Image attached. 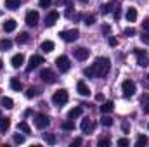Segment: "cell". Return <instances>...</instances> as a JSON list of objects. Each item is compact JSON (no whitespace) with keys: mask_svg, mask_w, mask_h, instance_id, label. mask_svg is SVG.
Instances as JSON below:
<instances>
[{"mask_svg":"<svg viewBox=\"0 0 149 147\" xmlns=\"http://www.w3.org/2000/svg\"><path fill=\"white\" fill-rule=\"evenodd\" d=\"M92 68H94V73H95L97 78H102V76H106V74L109 73V69H111V62H109L108 57H99V59L92 64Z\"/></svg>","mask_w":149,"mask_h":147,"instance_id":"1","label":"cell"},{"mask_svg":"<svg viewBox=\"0 0 149 147\" xmlns=\"http://www.w3.org/2000/svg\"><path fill=\"white\" fill-rule=\"evenodd\" d=\"M68 99H70V95H68V92H66L64 88L54 92V95H52V102H54L56 106H64V104L68 102Z\"/></svg>","mask_w":149,"mask_h":147,"instance_id":"2","label":"cell"},{"mask_svg":"<svg viewBox=\"0 0 149 147\" xmlns=\"http://www.w3.org/2000/svg\"><path fill=\"white\" fill-rule=\"evenodd\" d=\"M121 90H123V95H125V97H132V95L135 94V90H137V85H135V81H132V80H125V81L121 83Z\"/></svg>","mask_w":149,"mask_h":147,"instance_id":"3","label":"cell"},{"mask_svg":"<svg viewBox=\"0 0 149 147\" xmlns=\"http://www.w3.org/2000/svg\"><path fill=\"white\" fill-rule=\"evenodd\" d=\"M134 52H135V57H137V64H139L141 68H148L149 66V54L148 52L139 50V49H135Z\"/></svg>","mask_w":149,"mask_h":147,"instance_id":"4","label":"cell"},{"mask_svg":"<svg viewBox=\"0 0 149 147\" xmlns=\"http://www.w3.org/2000/svg\"><path fill=\"white\" fill-rule=\"evenodd\" d=\"M59 37L63 38L64 42H74V40H78V37H80V31L76 28L74 30H64V31L59 33Z\"/></svg>","mask_w":149,"mask_h":147,"instance_id":"5","label":"cell"},{"mask_svg":"<svg viewBox=\"0 0 149 147\" xmlns=\"http://www.w3.org/2000/svg\"><path fill=\"white\" fill-rule=\"evenodd\" d=\"M56 64H57V68H59L61 73H66V71H70V68H71V62H70V59H68L66 55H59V57L56 59Z\"/></svg>","mask_w":149,"mask_h":147,"instance_id":"6","label":"cell"},{"mask_svg":"<svg viewBox=\"0 0 149 147\" xmlns=\"http://www.w3.org/2000/svg\"><path fill=\"white\" fill-rule=\"evenodd\" d=\"M49 123H50L49 116H45V114H37V116H35V126H37L38 130L47 128V126H49Z\"/></svg>","mask_w":149,"mask_h":147,"instance_id":"7","label":"cell"},{"mask_svg":"<svg viewBox=\"0 0 149 147\" xmlns=\"http://www.w3.org/2000/svg\"><path fill=\"white\" fill-rule=\"evenodd\" d=\"M45 61H43V57L42 55H31L30 57V62H28V68H26V71H33L35 68H38L40 64H43Z\"/></svg>","mask_w":149,"mask_h":147,"instance_id":"8","label":"cell"},{"mask_svg":"<svg viewBox=\"0 0 149 147\" xmlns=\"http://www.w3.org/2000/svg\"><path fill=\"white\" fill-rule=\"evenodd\" d=\"M40 78H42L45 83H49V85H50V83H56V80H57L52 69H42V73H40Z\"/></svg>","mask_w":149,"mask_h":147,"instance_id":"9","label":"cell"},{"mask_svg":"<svg viewBox=\"0 0 149 147\" xmlns=\"http://www.w3.org/2000/svg\"><path fill=\"white\" fill-rule=\"evenodd\" d=\"M59 19V12L57 10H50L47 16H45V26H54Z\"/></svg>","mask_w":149,"mask_h":147,"instance_id":"10","label":"cell"},{"mask_svg":"<svg viewBox=\"0 0 149 147\" xmlns=\"http://www.w3.org/2000/svg\"><path fill=\"white\" fill-rule=\"evenodd\" d=\"M38 19H40V16H38L37 10H30V12L26 14V24H28V26H37Z\"/></svg>","mask_w":149,"mask_h":147,"instance_id":"11","label":"cell"},{"mask_svg":"<svg viewBox=\"0 0 149 147\" xmlns=\"http://www.w3.org/2000/svg\"><path fill=\"white\" fill-rule=\"evenodd\" d=\"M88 50L85 49V47H80V49H76L74 50V59H78V61H85V59H88Z\"/></svg>","mask_w":149,"mask_h":147,"instance_id":"12","label":"cell"},{"mask_svg":"<svg viewBox=\"0 0 149 147\" xmlns=\"http://www.w3.org/2000/svg\"><path fill=\"white\" fill-rule=\"evenodd\" d=\"M76 90H78V94L83 95V97L90 95V88H88V85H87L85 81H78V83H76Z\"/></svg>","mask_w":149,"mask_h":147,"instance_id":"13","label":"cell"},{"mask_svg":"<svg viewBox=\"0 0 149 147\" xmlns=\"http://www.w3.org/2000/svg\"><path fill=\"white\" fill-rule=\"evenodd\" d=\"M10 64H12V68H21V66L24 64V55H23V54H16V55H12Z\"/></svg>","mask_w":149,"mask_h":147,"instance_id":"14","label":"cell"},{"mask_svg":"<svg viewBox=\"0 0 149 147\" xmlns=\"http://www.w3.org/2000/svg\"><path fill=\"white\" fill-rule=\"evenodd\" d=\"M3 31L5 33H10V31H14L16 30V26H17V23L14 21V19H7V21H3Z\"/></svg>","mask_w":149,"mask_h":147,"instance_id":"15","label":"cell"},{"mask_svg":"<svg viewBox=\"0 0 149 147\" xmlns=\"http://www.w3.org/2000/svg\"><path fill=\"white\" fill-rule=\"evenodd\" d=\"M40 50H42V52H45V54L52 52V50H54V42H52V40H45V42H42Z\"/></svg>","mask_w":149,"mask_h":147,"instance_id":"16","label":"cell"},{"mask_svg":"<svg viewBox=\"0 0 149 147\" xmlns=\"http://www.w3.org/2000/svg\"><path fill=\"white\" fill-rule=\"evenodd\" d=\"M80 128H81V132H83V133H90V132L94 130V123L87 118V119H83V121H81V126H80Z\"/></svg>","mask_w":149,"mask_h":147,"instance_id":"17","label":"cell"},{"mask_svg":"<svg viewBox=\"0 0 149 147\" xmlns=\"http://www.w3.org/2000/svg\"><path fill=\"white\" fill-rule=\"evenodd\" d=\"M127 21L128 23H135L137 21V9L135 7H128V10H127Z\"/></svg>","mask_w":149,"mask_h":147,"instance_id":"18","label":"cell"},{"mask_svg":"<svg viewBox=\"0 0 149 147\" xmlns=\"http://www.w3.org/2000/svg\"><path fill=\"white\" fill-rule=\"evenodd\" d=\"M114 109V104H113L111 101H102V106H101V112L102 114H108V112H111V111Z\"/></svg>","mask_w":149,"mask_h":147,"instance_id":"19","label":"cell"},{"mask_svg":"<svg viewBox=\"0 0 149 147\" xmlns=\"http://www.w3.org/2000/svg\"><path fill=\"white\" fill-rule=\"evenodd\" d=\"M0 106L5 107V109H12V107H14V101H12L10 97H2V99H0Z\"/></svg>","mask_w":149,"mask_h":147,"instance_id":"20","label":"cell"},{"mask_svg":"<svg viewBox=\"0 0 149 147\" xmlns=\"http://www.w3.org/2000/svg\"><path fill=\"white\" fill-rule=\"evenodd\" d=\"M9 128H10V119L9 118H0V132L5 133Z\"/></svg>","mask_w":149,"mask_h":147,"instance_id":"21","label":"cell"},{"mask_svg":"<svg viewBox=\"0 0 149 147\" xmlns=\"http://www.w3.org/2000/svg\"><path fill=\"white\" fill-rule=\"evenodd\" d=\"M19 5H21L19 0H5V7L9 10H16V9H19Z\"/></svg>","mask_w":149,"mask_h":147,"instance_id":"22","label":"cell"},{"mask_svg":"<svg viewBox=\"0 0 149 147\" xmlns=\"http://www.w3.org/2000/svg\"><path fill=\"white\" fill-rule=\"evenodd\" d=\"M81 112H83L81 107H73V109H70V112H68V118H70V119L80 118V116H81Z\"/></svg>","mask_w":149,"mask_h":147,"instance_id":"23","label":"cell"},{"mask_svg":"<svg viewBox=\"0 0 149 147\" xmlns=\"http://www.w3.org/2000/svg\"><path fill=\"white\" fill-rule=\"evenodd\" d=\"M141 106H142V111L144 112H149V94H144L141 97Z\"/></svg>","mask_w":149,"mask_h":147,"instance_id":"24","label":"cell"},{"mask_svg":"<svg viewBox=\"0 0 149 147\" xmlns=\"http://www.w3.org/2000/svg\"><path fill=\"white\" fill-rule=\"evenodd\" d=\"M116 5H118V2H114V0H113V2H109V3H106V5H102V7H101V12H102V14H108V12H111Z\"/></svg>","mask_w":149,"mask_h":147,"instance_id":"25","label":"cell"},{"mask_svg":"<svg viewBox=\"0 0 149 147\" xmlns=\"http://www.w3.org/2000/svg\"><path fill=\"white\" fill-rule=\"evenodd\" d=\"M10 88H12L14 92H21L23 85H21V81H19L17 78H10Z\"/></svg>","mask_w":149,"mask_h":147,"instance_id":"26","label":"cell"},{"mask_svg":"<svg viewBox=\"0 0 149 147\" xmlns=\"http://www.w3.org/2000/svg\"><path fill=\"white\" fill-rule=\"evenodd\" d=\"M17 128H19L23 133H26V135H30V133H31V128H30V125H28L26 121H21V123L17 125Z\"/></svg>","mask_w":149,"mask_h":147,"instance_id":"27","label":"cell"},{"mask_svg":"<svg viewBox=\"0 0 149 147\" xmlns=\"http://www.w3.org/2000/svg\"><path fill=\"white\" fill-rule=\"evenodd\" d=\"M10 47H12V42L10 40H7V38L0 40V50H9Z\"/></svg>","mask_w":149,"mask_h":147,"instance_id":"28","label":"cell"},{"mask_svg":"<svg viewBox=\"0 0 149 147\" xmlns=\"http://www.w3.org/2000/svg\"><path fill=\"white\" fill-rule=\"evenodd\" d=\"M73 128H74V123H73V119H70V118H68V119H66V121L63 123V130H66V132H71Z\"/></svg>","mask_w":149,"mask_h":147,"instance_id":"29","label":"cell"},{"mask_svg":"<svg viewBox=\"0 0 149 147\" xmlns=\"http://www.w3.org/2000/svg\"><path fill=\"white\" fill-rule=\"evenodd\" d=\"M16 42L17 43H28L30 42V35L28 33H19V37L16 38Z\"/></svg>","mask_w":149,"mask_h":147,"instance_id":"30","label":"cell"},{"mask_svg":"<svg viewBox=\"0 0 149 147\" xmlns=\"http://www.w3.org/2000/svg\"><path fill=\"white\" fill-rule=\"evenodd\" d=\"M43 139H45V142H47V144H50V146H54V144H56V140H57V139H56V135H52V133H45V135H43Z\"/></svg>","mask_w":149,"mask_h":147,"instance_id":"31","label":"cell"},{"mask_svg":"<svg viewBox=\"0 0 149 147\" xmlns=\"http://www.w3.org/2000/svg\"><path fill=\"white\" fill-rule=\"evenodd\" d=\"M101 125H104V126H111L113 125V118H109V116H102V118H101Z\"/></svg>","mask_w":149,"mask_h":147,"instance_id":"32","label":"cell"},{"mask_svg":"<svg viewBox=\"0 0 149 147\" xmlns=\"http://www.w3.org/2000/svg\"><path fill=\"white\" fill-rule=\"evenodd\" d=\"M83 74L87 76V78H95V73H94V68L90 66V68H85L83 69Z\"/></svg>","mask_w":149,"mask_h":147,"instance_id":"33","label":"cell"},{"mask_svg":"<svg viewBox=\"0 0 149 147\" xmlns=\"http://www.w3.org/2000/svg\"><path fill=\"white\" fill-rule=\"evenodd\" d=\"M24 95H26V99H33V97L37 95V88H33V87H31V88H28Z\"/></svg>","mask_w":149,"mask_h":147,"instance_id":"34","label":"cell"},{"mask_svg":"<svg viewBox=\"0 0 149 147\" xmlns=\"http://www.w3.org/2000/svg\"><path fill=\"white\" fill-rule=\"evenodd\" d=\"M94 23H95V16H94V14H90V16L85 17V24H87V26H90V24H94Z\"/></svg>","mask_w":149,"mask_h":147,"instance_id":"35","label":"cell"},{"mask_svg":"<svg viewBox=\"0 0 149 147\" xmlns=\"http://www.w3.org/2000/svg\"><path fill=\"white\" fill-rule=\"evenodd\" d=\"M146 144H148V137H144V135H141L135 142V146H146Z\"/></svg>","mask_w":149,"mask_h":147,"instance_id":"36","label":"cell"},{"mask_svg":"<svg viewBox=\"0 0 149 147\" xmlns=\"http://www.w3.org/2000/svg\"><path fill=\"white\" fill-rule=\"evenodd\" d=\"M38 5H40L42 9H47V7H50V5H52V0H40V2H38Z\"/></svg>","mask_w":149,"mask_h":147,"instance_id":"37","label":"cell"},{"mask_svg":"<svg viewBox=\"0 0 149 147\" xmlns=\"http://www.w3.org/2000/svg\"><path fill=\"white\" fill-rule=\"evenodd\" d=\"M123 35H125V37H134V35H135V30H134V28H125V30H123Z\"/></svg>","mask_w":149,"mask_h":147,"instance_id":"38","label":"cell"},{"mask_svg":"<svg viewBox=\"0 0 149 147\" xmlns=\"http://www.w3.org/2000/svg\"><path fill=\"white\" fill-rule=\"evenodd\" d=\"M109 144H111V142H109V139H101V140L97 142V146H99V147H109Z\"/></svg>","mask_w":149,"mask_h":147,"instance_id":"39","label":"cell"},{"mask_svg":"<svg viewBox=\"0 0 149 147\" xmlns=\"http://www.w3.org/2000/svg\"><path fill=\"white\" fill-rule=\"evenodd\" d=\"M14 142H16V144H23V142H24V135L16 133V135H14Z\"/></svg>","mask_w":149,"mask_h":147,"instance_id":"40","label":"cell"},{"mask_svg":"<svg viewBox=\"0 0 149 147\" xmlns=\"http://www.w3.org/2000/svg\"><path fill=\"white\" fill-rule=\"evenodd\" d=\"M141 42H142L144 45H149V31H148V33H142V37H141Z\"/></svg>","mask_w":149,"mask_h":147,"instance_id":"41","label":"cell"},{"mask_svg":"<svg viewBox=\"0 0 149 147\" xmlns=\"http://www.w3.org/2000/svg\"><path fill=\"white\" fill-rule=\"evenodd\" d=\"M108 43H109V47H116V45H118V40L114 37H109L108 38Z\"/></svg>","mask_w":149,"mask_h":147,"instance_id":"42","label":"cell"},{"mask_svg":"<svg viewBox=\"0 0 149 147\" xmlns=\"http://www.w3.org/2000/svg\"><path fill=\"white\" fill-rule=\"evenodd\" d=\"M118 146L127 147V146H130V142H128V139H120V140H118Z\"/></svg>","mask_w":149,"mask_h":147,"instance_id":"43","label":"cell"},{"mask_svg":"<svg viewBox=\"0 0 149 147\" xmlns=\"http://www.w3.org/2000/svg\"><path fill=\"white\" fill-rule=\"evenodd\" d=\"M113 16H114V19H116V21H118V19L121 17V12H120V9H118V5H116V10L113 12Z\"/></svg>","mask_w":149,"mask_h":147,"instance_id":"44","label":"cell"},{"mask_svg":"<svg viewBox=\"0 0 149 147\" xmlns=\"http://www.w3.org/2000/svg\"><path fill=\"white\" fill-rule=\"evenodd\" d=\"M101 31H102V33H104V35H109V31H111V28H109V24H104V26H102V30H101Z\"/></svg>","mask_w":149,"mask_h":147,"instance_id":"45","label":"cell"},{"mask_svg":"<svg viewBox=\"0 0 149 147\" xmlns=\"http://www.w3.org/2000/svg\"><path fill=\"white\" fill-rule=\"evenodd\" d=\"M74 146H81V139H74L71 142V147H74Z\"/></svg>","mask_w":149,"mask_h":147,"instance_id":"46","label":"cell"},{"mask_svg":"<svg viewBox=\"0 0 149 147\" xmlns=\"http://www.w3.org/2000/svg\"><path fill=\"white\" fill-rule=\"evenodd\" d=\"M142 28H144L146 31H149V19H144V23H142Z\"/></svg>","mask_w":149,"mask_h":147,"instance_id":"47","label":"cell"},{"mask_svg":"<svg viewBox=\"0 0 149 147\" xmlns=\"http://www.w3.org/2000/svg\"><path fill=\"white\" fill-rule=\"evenodd\" d=\"M95 101H97V102H102V101H104V95H102V94H97V95H95Z\"/></svg>","mask_w":149,"mask_h":147,"instance_id":"48","label":"cell"},{"mask_svg":"<svg viewBox=\"0 0 149 147\" xmlns=\"http://www.w3.org/2000/svg\"><path fill=\"white\" fill-rule=\"evenodd\" d=\"M121 128H123V132H128V123H123Z\"/></svg>","mask_w":149,"mask_h":147,"instance_id":"49","label":"cell"},{"mask_svg":"<svg viewBox=\"0 0 149 147\" xmlns=\"http://www.w3.org/2000/svg\"><path fill=\"white\" fill-rule=\"evenodd\" d=\"M146 87H148V88H149V74H148V76H146Z\"/></svg>","mask_w":149,"mask_h":147,"instance_id":"50","label":"cell"},{"mask_svg":"<svg viewBox=\"0 0 149 147\" xmlns=\"http://www.w3.org/2000/svg\"><path fill=\"white\" fill-rule=\"evenodd\" d=\"M2 66H3V61H2V59H0V69H2Z\"/></svg>","mask_w":149,"mask_h":147,"instance_id":"51","label":"cell"},{"mask_svg":"<svg viewBox=\"0 0 149 147\" xmlns=\"http://www.w3.org/2000/svg\"><path fill=\"white\" fill-rule=\"evenodd\" d=\"M80 2H83V3H85V2H87V0H80Z\"/></svg>","mask_w":149,"mask_h":147,"instance_id":"52","label":"cell"},{"mask_svg":"<svg viewBox=\"0 0 149 147\" xmlns=\"http://www.w3.org/2000/svg\"><path fill=\"white\" fill-rule=\"evenodd\" d=\"M0 118H2V112H0Z\"/></svg>","mask_w":149,"mask_h":147,"instance_id":"53","label":"cell"},{"mask_svg":"<svg viewBox=\"0 0 149 147\" xmlns=\"http://www.w3.org/2000/svg\"><path fill=\"white\" fill-rule=\"evenodd\" d=\"M148 128H149V125H148Z\"/></svg>","mask_w":149,"mask_h":147,"instance_id":"54","label":"cell"}]
</instances>
